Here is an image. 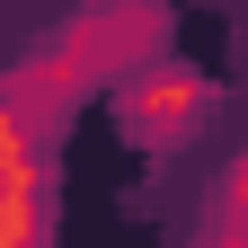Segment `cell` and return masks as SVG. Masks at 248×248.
Wrapping results in <instances>:
<instances>
[{"label": "cell", "instance_id": "cell-1", "mask_svg": "<svg viewBox=\"0 0 248 248\" xmlns=\"http://www.w3.org/2000/svg\"><path fill=\"white\" fill-rule=\"evenodd\" d=\"M204 107H213V89L195 71H177V62H142V71L124 80V124H133V142H151V151L186 142L204 124Z\"/></svg>", "mask_w": 248, "mask_h": 248}]
</instances>
